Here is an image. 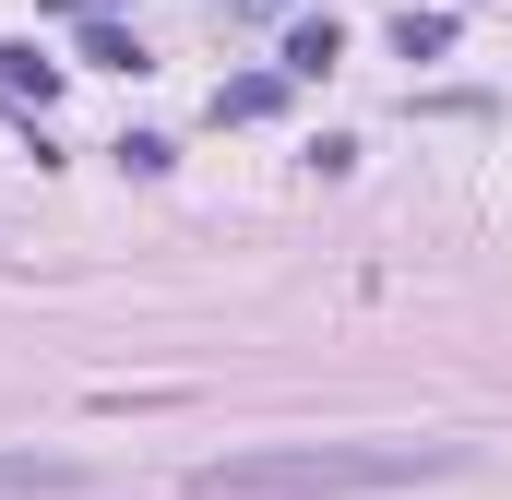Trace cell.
<instances>
[{"mask_svg": "<svg viewBox=\"0 0 512 500\" xmlns=\"http://www.w3.org/2000/svg\"><path fill=\"white\" fill-rule=\"evenodd\" d=\"M393 36H405V60H441V48H453V12H405Z\"/></svg>", "mask_w": 512, "mask_h": 500, "instance_id": "277c9868", "label": "cell"}, {"mask_svg": "<svg viewBox=\"0 0 512 500\" xmlns=\"http://www.w3.org/2000/svg\"><path fill=\"white\" fill-rule=\"evenodd\" d=\"M24 96H48V60L36 48H0V108H24Z\"/></svg>", "mask_w": 512, "mask_h": 500, "instance_id": "3957f363", "label": "cell"}, {"mask_svg": "<svg viewBox=\"0 0 512 500\" xmlns=\"http://www.w3.org/2000/svg\"><path fill=\"white\" fill-rule=\"evenodd\" d=\"M465 453L453 441H286V453H239V465H203V500H370V489H417V477H453Z\"/></svg>", "mask_w": 512, "mask_h": 500, "instance_id": "6da1fadb", "label": "cell"}, {"mask_svg": "<svg viewBox=\"0 0 512 500\" xmlns=\"http://www.w3.org/2000/svg\"><path fill=\"white\" fill-rule=\"evenodd\" d=\"M84 489V465H60V453H0V500H72Z\"/></svg>", "mask_w": 512, "mask_h": 500, "instance_id": "7a4b0ae2", "label": "cell"}]
</instances>
